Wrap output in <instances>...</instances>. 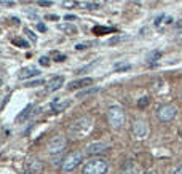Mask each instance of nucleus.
Wrapping results in <instances>:
<instances>
[{
	"mask_svg": "<svg viewBox=\"0 0 182 174\" xmlns=\"http://www.w3.org/2000/svg\"><path fill=\"white\" fill-rule=\"evenodd\" d=\"M38 85H43V80L38 78V80H34V82H27L26 86H38Z\"/></svg>",
	"mask_w": 182,
	"mask_h": 174,
	"instance_id": "obj_29",
	"label": "nucleus"
},
{
	"mask_svg": "<svg viewBox=\"0 0 182 174\" xmlns=\"http://www.w3.org/2000/svg\"><path fill=\"white\" fill-rule=\"evenodd\" d=\"M176 113H177V109H176V105H173V104H165V105H161L160 109L157 110V117H158V120L160 121H171L174 117H176Z\"/></svg>",
	"mask_w": 182,
	"mask_h": 174,
	"instance_id": "obj_6",
	"label": "nucleus"
},
{
	"mask_svg": "<svg viewBox=\"0 0 182 174\" xmlns=\"http://www.w3.org/2000/svg\"><path fill=\"white\" fill-rule=\"evenodd\" d=\"M66 19H67V21H75V19H77V18H75L74 14H67V16H66Z\"/></svg>",
	"mask_w": 182,
	"mask_h": 174,
	"instance_id": "obj_38",
	"label": "nucleus"
},
{
	"mask_svg": "<svg viewBox=\"0 0 182 174\" xmlns=\"http://www.w3.org/2000/svg\"><path fill=\"white\" fill-rule=\"evenodd\" d=\"M90 45H93V43H91V42H88V43H78L75 48H77V50H85V48H90Z\"/></svg>",
	"mask_w": 182,
	"mask_h": 174,
	"instance_id": "obj_32",
	"label": "nucleus"
},
{
	"mask_svg": "<svg viewBox=\"0 0 182 174\" xmlns=\"http://www.w3.org/2000/svg\"><path fill=\"white\" fill-rule=\"evenodd\" d=\"M69 104H70L69 101H62V102L61 101H54L53 104H51V109H53L54 112H62V110H64Z\"/></svg>",
	"mask_w": 182,
	"mask_h": 174,
	"instance_id": "obj_14",
	"label": "nucleus"
},
{
	"mask_svg": "<svg viewBox=\"0 0 182 174\" xmlns=\"http://www.w3.org/2000/svg\"><path fill=\"white\" fill-rule=\"evenodd\" d=\"M38 62H40V66H43V67L50 66V59L46 58V56H42L40 59H38Z\"/></svg>",
	"mask_w": 182,
	"mask_h": 174,
	"instance_id": "obj_30",
	"label": "nucleus"
},
{
	"mask_svg": "<svg viewBox=\"0 0 182 174\" xmlns=\"http://www.w3.org/2000/svg\"><path fill=\"white\" fill-rule=\"evenodd\" d=\"M78 5H80V2H77V0H64L62 2L64 8H77Z\"/></svg>",
	"mask_w": 182,
	"mask_h": 174,
	"instance_id": "obj_21",
	"label": "nucleus"
},
{
	"mask_svg": "<svg viewBox=\"0 0 182 174\" xmlns=\"http://www.w3.org/2000/svg\"><path fill=\"white\" fill-rule=\"evenodd\" d=\"M181 139H182V133H181Z\"/></svg>",
	"mask_w": 182,
	"mask_h": 174,
	"instance_id": "obj_41",
	"label": "nucleus"
},
{
	"mask_svg": "<svg viewBox=\"0 0 182 174\" xmlns=\"http://www.w3.org/2000/svg\"><path fill=\"white\" fill-rule=\"evenodd\" d=\"M160 58H161V51L155 50V51H150V53H149V56H147V61H149V62H157Z\"/></svg>",
	"mask_w": 182,
	"mask_h": 174,
	"instance_id": "obj_18",
	"label": "nucleus"
},
{
	"mask_svg": "<svg viewBox=\"0 0 182 174\" xmlns=\"http://www.w3.org/2000/svg\"><path fill=\"white\" fill-rule=\"evenodd\" d=\"M42 169H43V165H42L38 160H35L34 163L30 165V171H32V173H40Z\"/></svg>",
	"mask_w": 182,
	"mask_h": 174,
	"instance_id": "obj_23",
	"label": "nucleus"
},
{
	"mask_svg": "<svg viewBox=\"0 0 182 174\" xmlns=\"http://www.w3.org/2000/svg\"><path fill=\"white\" fill-rule=\"evenodd\" d=\"M53 56H54V61H56V62L66 61V56H64V54H59V53H56V51H53Z\"/></svg>",
	"mask_w": 182,
	"mask_h": 174,
	"instance_id": "obj_26",
	"label": "nucleus"
},
{
	"mask_svg": "<svg viewBox=\"0 0 182 174\" xmlns=\"http://www.w3.org/2000/svg\"><path fill=\"white\" fill-rule=\"evenodd\" d=\"M126 38H128V37H125V35H115V37H112L109 40V43H110V45H117V43H120L121 40H126Z\"/></svg>",
	"mask_w": 182,
	"mask_h": 174,
	"instance_id": "obj_25",
	"label": "nucleus"
},
{
	"mask_svg": "<svg viewBox=\"0 0 182 174\" xmlns=\"http://www.w3.org/2000/svg\"><path fill=\"white\" fill-rule=\"evenodd\" d=\"M91 83H93V78H91V77H85V78H78V80H72V82L69 83V85H67V88H69L70 91H74V90L90 86Z\"/></svg>",
	"mask_w": 182,
	"mask_h": 174,
	"instance_id": "obj_9",
	"label": "nucleus"
},
{
	"mask_svg": "<svg viewBox=\"0 0 182 174\" xmlns=\"http://www.w3.org/2000/svg\"><path fill=\"white\" fill-rule=\"evenodd\" d=\"M149 102H150V97L144 96V97H141V99L137 101V107H139V109H145L149 105Z\"/></svg>",
	"mask_w": 182,
	"mask_h": 174,
	"instance_id": "obj_24",
	"label": "nucleus"
},
{
	"mask_svg": "<svg viewBox=\"0 0 182 174\" xmlns=\"http://www.w3.org/2000/svg\"><path fill=\"white\" fill-rule=\"evenodd\" d=\"M13 43H14L16 46H19V48H29V43H27L24 38L16 37V38H13Z\"/></svg>",
	"mask_w": 182,
	"mask_h": 174,
	"instance_id": "obj_22",
	"label": "nucleus"
},
{
	"mask_svg": "<svg viewBox=\"0 0 182 174\" xmlns=\"http://www.w3.org/2000/svg\"><path fill=\"white\" fill-rule=\"evenodd\" d=\"M105 150H107V144H104V142H91L86 147L85 153L86 155H99V153L105 152Z\"/></svg>",
	"mask_w": 182,
	"mask_h": 174,
	"instance_id": "obj_8",
	"label": "nucleus"
},
{
	"mask_svg": "<svg viewBox=\"0 0 182 174\" xmlns=\"http://www.w3.org/2000/svg\"><path fill=\"white\" fill-rule=\"evenodd\" d=\"M37 5H40V6H51V5H53V2H51V0H38Z\"/></svg>",
	"mask_w": 182,
	"mask_h": 174,
	"instance_id": "obj_31",
	"label": "nucleus"
},
{
	"mask_svg": "<svg viewBox=\"0 0 182 174\" xmlns=\"http://www.w3.org/2000/svg\"><path fill=\"white\" fill-rule=\"evenodd\" d=\"M37 29L40 30V32H45L46 27H45V24H43V22H38V24H37Z\"/></svg>",
	"mask_w": 182,
	"mask_h": 174,
	"instance_id": "obj_34",
	"label": "nucleus"
},
{
	"mask_svg": "<svg viewBox=\"0 0 182 174\" xmlns=\"http://www.w3.org/2000/svg\"><path fill=\"white\" fill-rule=\"evenodd\" d=\"M128 69H131V66H129V64H117L115 66L117 72H120V70H128Z\"/></svg>",
	"mask_w": 182,
	"mask_h": 174,
	"instance_id": "obj_28",
	"label": "nucleus"
},
{
	"mask_svg": "<svg viewBox=\"0 0 182 174\" xmlns=\"http://www.w3.org/2000/svg\"><path fill=\"white\" fill-rule=\"evenodd\" d=\"M91 125H93V123H91L90 118H80V120H77L72 126H70L69 131H70V134H72L74 137L82 139V137H85L86 134H88Z\"/></svg>",
	"mask_w": 182,
	"mask_h": 174,
	"instance_id": "obj_3",
	"label": "nucleus"
},
{
	"mask_svg": "<svg viewBox=\"0 0 182 174\" xmlns=\"http://www.w3.org/2000/svg\"><path fill=\"white\" fill-rule=\"evenodd\" d=\"M58 29L59 30H62L64 34H67V35H77V27L75 26H72V24H59L58 26Z\"/></svg>",
	"mask_w": 182,
	"mask_h": 174,
	"instance_id": "obj_13",
	"label": "nucleus"
},
{
	"mask_svg": "<svg viewBox=\"0 0 182 174\" xmlns=\"http://www.w3.org/2000/svg\"><path fill=\"white\" fill-rule=\"evenodd\" d=\"M142 174H153V173H150V171H147V173H142Z\"/></svg>",
	"mask_w": 182,
	"mask_h": 174,
	"instance_id": "obj_40",
	"label": "nucleus"
},
{
	"mask_svg": "<svg viewBox=\"0 0 182 174\" xmlns=\"http://www.w3.org/2000/svg\"><path fill=\"white\" fill-rule=\"evenodd\" d=\"M45 18H46V19H53V21H56V19H59V18L56 16V14H46Z\"/></svg>",
	"mask_w": 182,
	"mask_h": 174,
	"instance_id": "obj_35",
	"label": "nucleus"
},
{
	"mask_svg": "<svg viewBox=\"0 0 182 174\" xmlns=\"http://www.w3.org/2000/svg\"><path fill=\"white\" fill-rule=\"evenodd\" d=\"M2 5H6V6H13L14 2H8V0H5V2H2Z\"/></svg>",
	"mask_w": 182,
	"mask_h": 174,
	"instance_id": "obj_37",
	"label": "nucleus"
},
{
	"mask_svg": "<svg viewBox=\"0 0 182 174\" xmlns=\"http://www.w3.org/2000/svg\"><path fill=\"white\" fill-rule=\"evenodd\" d=\"M101 91V88H90V90H83V91H80L77 94V97L78 99H82V97H86V96H91V94H96V93H99Z\"/></svg>",
	"mask_w": 182,
	"mask_h": 174,
	"instance_id": "obj_15",
	"label": "nucleus"
},
{
	"mask_svg": "<svg viewBox=\"0 0 182 174\" xmlns=\"http://www.w3.org/2000/svg\"><path fill=\"white\" fill-rule=\"evenodd\" d=\"M62 85H64V77H62V75H56V77H53L48 82V85H46V91L53 93V91H56V90L61 88Z\"/></svg>",
	"mask_w": 182,
	"mask_h": 174,
	"instance_id": "obj_10",
	"label": "nucleus"
},
{
	"mask_svg": "<svg viewBox=\"0 0 182 174\" xmlns=\"http://www.w3.org/2000/svg\"><path fill=\"white\" fill-rule=\"evenodd\" d=\"M24 32H26V35H27V37H29L32 42H37V35H35L30 29H24Z\"/></svg>",
	"mask_w": 182,
	"mask_h": 174,
	"instance_id": "obj_27",
	"label": "nucleus"
},
{
	"mask_svg": "<svg viewBox=\"0 0 182 174\" xmlns=\"http://www.w3.org/2000/svg\"><path fill=\"white\" fill-rule=\"evenodd\" d=\"M93 32L96 35H105V34H112V32H117L115 27H104V26H96L93 29Z\"/></svg>",
	"mask_w": 182,
	"mask_h": 174,
	"instance_id": "obj_12",
	"label": "nucleus"
},
{
	"mask_svg": "<svg viewBox=\"0 0 182 174\" xmlns=\"http://www.w3.org/2000/svg\"><path fill=\"white\" fill-rule=\"evenodd\" d=\"M173 174H182V166H177L176 169H174V173Z\"/></svg>",
	"mask_w": 182,
	"mask_h": 174,
	"instance_id": "obj_36",
	"label": "nucleus"
},
{
	"mask_svg": "<svg viewBox=\"0 0 182 174\" xmlns=\"http://www.w3.org/2000/svg\"><path fill=\"white\" fill-rule=\"evenodd\" d=\"M83 161V153L82 152H70L64 160H62V171L64 173H72L78 165Z\"/></svg>",
	"mask_w": 182,
	"mask_h": 174,
	"instance_id": "obj_4",
	"label": "nucleus"
},
{
	"mask_svg": "<svg viewBox=\"0 0 182 174\" xmlns=\"http://www.w3.org/2000/svg\"><path fill=\"white\" fill-rule=\"evenodd\" d=\"M24 174H32V171H30V169H29V171H26Z\"/></svg>",
	"mask_w": 182,
	"mask_h": 174,
	"instance_id": "obj_39",
	"label": "nucleus"
},
{
	"mask_svg": "<svg viewBox=\"0 0 182 174\" xmlns=\"http://www.w3.org/2000/svg\"><path fill=\"white\" fill-rule=\"evenodd\" d=\"M125 110L121 105H110L109 110H107V121H109V125L112 126V128H121L125 123Z\"/></svg>",
	"mask_w": 182,
	"mask_h": 174,
	"instance_id": "obj_2",
	"label": "nucleus"
},
{
	"mask_svg": "<svg viewBox=\"0 0 182 174\" xmlns=\"http://www.w3.org/2000/svg\"><path fill=\"white\" fill-rule=\"evenodd\" d=\"M30 112H32V105H27V107H26L24 110H22V112L19 113V115H18V118H16V120H18V121H21V120H26V118L30 115Z\"/></svg>",
	"mask_w": 182,
	"mask_h": 174,
	"instance_id": "obj_19",
	"label": "nucleus"
},
{
	"mask_svg": "<svg viewBox=\"0 0 182 174\" xmlns=\"http://www.w3.org/2000/svg\"><path fill=\"white\" fill-rule=\"evenodd\" d=\"M37 75H40V70H38L35 66H29V67L21 69V72H19V78H21V80H27V78L37 77Z\"/></svg>",
	"mask_w": 182,
	"mask_h": 174,
	"instance_id": "obj_11",
	"label": "nucleus"
},
{
	"mask_svg": "<svg viewBox=\"0 0 182 174\" xmlns=\"http://www.w3.org/2000/svg\"><path fill=\"white\" fill-rule=\"evenodd\" d=\"M109 169V163L104 158H93L85 163L82 174H105Z\"/></svg>",
	"mask_w": 182,
	"mask_h": 174,
	"instance_id": "obj_1",
	"label": "nucleus"
},
{
	"mask_svg": "<svg viewBox=\"0 0 182 174\" xmlns=\"http://www.w3.org/2000/svg\"><path fill=\"white\" fill-rule=\"evenodd\" d=\"M78 8H82V10H98V8H99V5L94 3V2H80Z\"/></svg>",
	"mask_w": 182,
	"mask_h": 174,
	"instance_id": "obj_17",
	"label": "nucleus"
},
{
	"mask_svg": "<svg viewBox=\"0 0 182 174\" xmlns=\"http://www.w3.org/2000/svg\"><path fill=\"white\" fill-rule=\"evenodd\" d=\"M123 174H139V168H137V166H134L133 163H129V165L125 168Z\"/></svg>",
	"mask_w": 182,
	"mask_h": 174,
	"instance_id": "obj_20",
	"label": "nucleus"
},
{
	"mask_svg": "<svg viewBox=\"0 0 182 174\" xmlns=\"http://www.w3.org/2000/svg\"><path fill=\"white\" fill-rule=\"evenodd\" d=\"M98 62H99V59H94L93 62H90V64H86V66L80 67V69H77V70H75V74H78V75H80V74H85V72H88V70H90V69H93V67L96 66Z\"/></svg>",
	"mask_w": 182,
	"mask_h": 174,
	"instance_id": "obj_16",
	"label": "nucleus"
},
{
	"mask_svg": "<svg viewBox=\"0 0 182 174\" xmlns=\"http://www.w3.org/2000/svg\"><path fill=\"white\" fill-rule=\"evenodd\" d=\"M133 133H134V136L139 137V139L145 137V136H147V133H149L147 121H145V120H136L133 123Z\"/></svg>",
	"mask_w": 182,
	"mask_h": 174,
	"instance_id": "obj_7",
	"label": "nucleus"
},
{
	"mask_svg": "<svg viewBox=\"0 0 182 174\" xmlns=\"http://www.w3.org/2000/svg\"><path fill=\"white\" fill-rule=\"evenodd\" d=\"M66 145H67L66 137L59 134V136H54L53 139L48 142V147H46V150H48L50 155H58V153H61L62 150L66 149Z\"/></svg>",
	"mask_w": 182,
	"mask_h": 174,
	"instance_id": "obj_5",
	"label": "nucleus"
},
{
	"mask_svg": "<svg viewBox=\"0 0 182 174\" xmlns=\"http://www.w3.org/2000/svg\"><path fill=\"white\" fill-rule=\"evenodd\" d=\"M165 18H166V16H165V14H160V16H158V18L155 19V26H157V27H158V26H160V24H161V22H163V21H165Z\"/></svg>",
	"mask_w": 182,
	"mask_h": 174,
	"instance_id": "obj_33",
	"label": "nucleus"
}]
</instances>
